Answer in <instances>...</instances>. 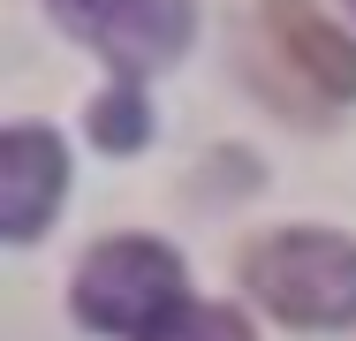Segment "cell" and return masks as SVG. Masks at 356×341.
Instances as JSON below:
<instances>
[{
	"label": "cell",
	"instance_id": "6da1fadb",
	"mask_svg": "<svg viewBox=\"0 0 356 341\" xmlns=\"http://www.w3.org/2000/svg\"><path fill=\"white\" fill-rule=\"evenodd\" d=\"M190 303H197L190 266L159 235H106L99 251H83V266L69 280V311L91 334H114V341H159Z\"/></svg>",
	"mask_w": 356,
	"mask_h": 341
},
{
	"label": "cell",
	"instance_id": "7a4b0ae2",
	"mask_svg": "<svg viewBox=\"0 0 356 341\" xmlns=\"http://www.w3.org/2000/svg\"><path fill=\"white\" fill-rule=\"evenodd\" d=\"M243 296H258L281 326L341 334L356 326V235L341 228H273L243 251Z\"/></svg>",
	"mask_w": 356,
	"mask_h": 341
},
{
	"label": "cell",
	"instance_id": "3957f363",
	"mask_svg": "<svg viewBox=\"0 0 356 341\" xmlns=\"http://www.w3.org/2000/svg\"><path fill=\"white\" fill-rule=\"evenodd\" d=\"M46 15L114 68V84L175 68L197 38V0H46Z\"/></svg>",
	"mask_w": 356,
	"mask_h": 341
},
{
	"label": "cell",
	"instance_id": "277c9868",
	"mask_svg": "<svg viewBox=\"0 0 356 341\" xmlns=\"http://www.w3.org/2000/svg\"><path fill=\"white\" fill-rule=\"evenodd\" d=\"M258 31H266V54L318 106H349L356 99V38L334 15H318L311 0H258Z\"/></svg>",
	"mask_w": 356,
	"mask_h": 341
},
{
	"label": "cell",
	"instance_id": "5b68a950",
	"mask_svg": "<svg viewBox=\"0 0 356 341\" xmlns=\"http://www.w3.org/2000/svg\"><path fill=\"white\" fill-rule=\"evenodd\" d=\"M61 205H69V152H61V136L38 129V122H15L0 136V235L8 243H38Z\"/></svg>",
	"mask_w": 356,
	"mask_h": 341
},
{
	"label": "cell",
	"instance_id": "8992f818",
	"mask_svg": "<svg viewBox=\"0 0 356 341\" xmlns=\"http://www.w3.org/2000/svg\"><path fill=\"white\" fill-rule=\"evenodd\" d=\"M144 136H152L144 84H106L99 106H91V144H99V152H144Z\"/></svg>",
	"mask_w": 356,
	"mask_h": 341
},
{
	"label": "cell",
	"instance_id": "52a82bcc",
	"mask_svg": "<svg viewBox=\"0 0 356 341\" xmlns=\"http://www.w3.org/2000/svg\"><path fill=\"white\" fill-rule=\"evenodd\" d=\"M159 341H258V334H250V319L235 303H190Z\"/></svg>",
	"mask_w": 356,
	"mask_h": 341
},
{
	"label": "cell",
	"instance_id": "ba28073f",
	"mask_svg": "<svg viewBox=\"0 0 356 341\" xmlns=\"http://www.w3.org/2000/svg\"><path fill=\"white\" fill-rule=\"evenodd\" d=\"M349 8H356V0H349Z\"/></svg>",
	"mask_w": 356,
	"mask_h": 341
}]
</instances>
